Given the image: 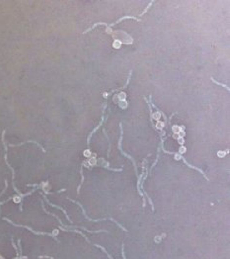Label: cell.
<instances>
[{
	"label": "cell",
	"instance_id": "6da1fadb",
	"mask_svg": "<svg viewBox=\"0 0 230 259\" xmlns=\"http://www.w3.org/2000/svg\"><path fill=\"white\" fill-rule=\"evenodd\" d=\"M4 137H5V131H3V132H2V142H3V146H4V148H5V156H4V157H5V160H6V164H7V165H8V167H9V168H10V169L12 170V172H13V173H12V174H13V177H12V180H13V181H12V182H13V187H14V190L16 191V193H17V194H19V195H20L21 199H23L24 197H26V196H28V195H31V194H32L33 192H35V191L37 190V189H34V190H33L32 192H29V193H27V194H21V193H20V191L18 190V189L16 188V186L14 185L15 172H14V169L11 167V165H9V163H8V160H7V146H6V142H5V140H4Z\"/></svg>",
	"mask_w": 230,
	"mask_h": 259
},
{
	"label": "cell",
	"instance_id": "7a4b0ae2",
	"mask_svg": "<svg viewBox=\"0 0 230 259\" xmlns=\"http://www.w3.org/2000/svg\"><path fill=\"white\" fill-rule=\"evenodd\" d=\"M126 19H133V20L138 21V22H140V21H141L140 19H139V18H138V17H133V16H125V17H122V18H120L119 20H117L116 22L112 23V24H107V23H104V22H99V23H96L95 25H93V26H92L91 28H89V29H87L86 31H84V32H83V34H86V33L90 32V31H92V30L94 29V28H96L97 26H99V25H105L106 27H108V28H111V27L115 26V25L119 24L120 22H122V21H123V20H126Z\"/></svg>",
	"mask_w": 230,
	"mask_h": 259
},
{
	"label": "cell",
	"instance_id": "3957f363",
	"mask_svg": "<svg viewBox=\"0 0 230 259\" xmlns=\"http://www.w3.org/2000/svg\"><path fill=\"white\" fill-rule=\"evenodd\" d=\"M120 128H121V137H120V141H119V149L121 150L122 154L126 155L128 159H130V160L132 161V163H133V166H134V169H135V172H136V176H138V166H136L135 160L133 159V157H132V156H130L129 154H128L127 153H125V151H123V150H122V136H123V129H122V123H120Z\"/></svg>",
	"mask_w": 230,
	"mask_h": 259
},
{
	"label": "cell",
	"instance_id": "277c9868",
	"mask_svg": "<svg viewBox=\"0 0 230 259\" xmlns=\"http://www.w3.org/2000/svg\"><path fill=\"white\" fill-rule=\"evenodd\" d=\"M106 109H107V104H106V105L104 106V110H103V112H102V119H101L100 123H99V125L97 126V127H96V128H95L94 130H93V131H92V132H90V135H89L88 138H87V143H88V146H89V144H90V140H91L92 136L95 134V132H96L98 131V129L100 128L101 126H102V124L104 123V120H105V116H104V115H105V111H106Z\"/></svg>",
	"mask_w": 230,
	"mask_h": 259
},
{
	"label": "cell",
	"instance_id": "5b68a950",
	"mask_svg": "<svg viewBox=\"0 0 230 259\" xmlns=\"http://www.w3.org/2000/svg\"><path fill=\"white\" fill-rule=\"evenodd\" d=\"M132 70H129L128 78V81H127V83L125 84V86H122V88H119V89H116V90H112V91H111V92H109V93H105V94H104V97H105V98H108V97H109L110 95H112V94H113L114 92L120 91V90H122V89H125V88H127V86L128 85L129 81H130V78H132Z\"/></svg>",
	"mask_w": 230,
	"mask_h": 259
},
{
	"label": "cell",
	"instance_id": "8992f818",
	"mask_svg": "<svg viewBox=\"0 0 230 259\" xmlns=\"http://www.w3.org/2000/svg\"><path fill=\"white\" fill-rule=\"evenodd\" d=\"M43 198H45V200L47 201V203H48V204L49 206H52V207H54V208H57V209H59V210H61V211H62V212L64 213V215H65V217L67 218V220H69V222H70L71 224L73 223V222H72V220H70V218H69V217H68V215H67V213H66V211H65L64 209H62V208H60V207H58V206H57V205H54V204H52V203H51V202H49V201L48 200V198L46 197V196H43Z\"/></svg>",
	"mask_w": 230,
	"mask_h": 259
},
{
	"label": "cell",
	"instance_id": "52a82bcc",
	"mask_svg": "<svg viewBox=\"0 0 230 259\" xmlns=\"http://www.w3.org/2000/svg\"><path fill=\"white\" fill-rule=\"evenodd\" d=\"M27 142H33V143H36L37 146H38V147H39V148H40L42 151H43V153H46V149L43 148L41 146V144H40L38 142H35V141H27ZM27 142H21V143H19V144H10V147H21V146H23V144L27 143Z\"/></svg>",
	"mask_w": 230,
	"mask_h": 259
},
{
	"label": "cell",
	"instance_id": "ba28073f",
	"mask_svg": "<svg viewBox=\"0 0 230 259\" xmlns=\"http://www.w3.org/2000/svg\"><path fill=\"white\" fill-rule=\"evenodd\" d=\"M210 79H211V81L213 82V83H215V84H217V85H219V86H221V87H224V88H226V89L229 91V87H228L227 85L223 84V83H220V82H218V81H216L213 77H210Z\"/></svg>",
	"mask_w": 230,
	"mask_h": 259
},
{
	"label": "cell",
	"instance_id": "9c48e42d",
	"mask_svg": "<svg viewBox=\"0 0 230 259\" xmlns=\"http://www.w3.org/2000/svg\"><path fill=\"white\" fill-rule=\"evenodd\" d=\"M94 245H95V246H97V247H99V248H101V249H102V250H103V251L105 252V253H106V254H107V255H108V257H109L110 259H114V258H112V256H111V255H110V254L108 253V252H107V251H106V249H105V248L103 247V246H101V245H99V244H94Z\"/></svg>",
	"mask_w": 230,
	"mask_h": 259
},
{
	"label": "cell",
	"instance_id": "30bf717a",
	"mask_svg": "<svg viewBox=\"0 0 230 259\" xmlns=\"http://www.w3.org/2000/svg\"><path fill=\"white\" fill-rule=\"evenodd\" d=\"M122 254L123 259H127V258H126V254H125V251H123V244L122 245Z\"/></svg>",
	"mask_w": 230,
	"mask_h": 259
}]
</instances>
